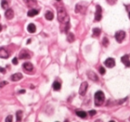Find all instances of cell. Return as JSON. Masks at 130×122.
<instances>
[{"mask_svg": "<svg viewBox=\"0 0 130 122\" xmlns=\"http://www.w3.org/2000/svg\"><path fill=\"white\" fill-rule=\"evenodd\" d=\"M107 2H108L110 5H111V6H112V5H114V4L117 2V0H107Z\"/></svg>", "mask_w": 130, "mask_h": 122, "instance_id": "cell-28", "label": "cell"}, {"mask_svg": "<svg viewBox=\"0 0 130 122\" xmlns=\"http://www.w3.org/2000/svg\"><path fill=\"white\" fill-rule=\"evenodd\" d=\"M8 1L7 0H2V2H1V6H2V8L3 9H8Z\"/></svg>", "mask_w": 130, "mask_h": 122, "instance_id": "cell-23", "label": "cell"}, {"mask_svg": "<svg viewBox=\"0 0 130 122\" xmlns=\"http://www.w3.org/2000/svg\"><path fill=\"white\" fill-rule=\"evenodd\" d=\"M6 81L2 82V83L0 84V87H3V86H5V85H6Z\"/></svg>", "mask_w": 130, "mask_h": 122, "instance_id": "cell-31", "label": "cell"}, {"mask_svg": "<svg viewBox=\"0 0 130 122\" xmlns=\"http://www.w3.org/2000/svg\"><path fill=\"white\" fill-rule=\"evenodd\" d=\"M22 78V74H21V73H15V74L12 75V77H11V79L13 81H19Z\"/></svg>", "mask_w": 130, "mask_h": 122, "instance_id": "cell-12", "label": "cell"}, {"mask_svg": "<svg viewBox=\"0 0 130 122\" xmlns=\"http://www.w3.org/2000/svg\"><path fill=\"white\" fill-rule=\"evenodd\" d=\"M99 72L101 73L102 75H103V74H105V69L103 67H100L99 68Z\"/></svg>", "mask_w": 130, "mask_h": 122, "instance_id": "cell-26", "label": "cell"}, {"mask_svg": "<svg viewBox=\"0 0 130 122\" xmlns=\"http://www.w3.org/2000/svg\"><path fill=\"white\" fill-rule=\"evenodd\" d=\"M85 11H86V6H82L79 4H78L76 6V13H85Z\"/></svg>", "mask_w": 130, "mask_h": 122, "instance_id": "cell-13", "label": "cell"}, {"mask_svg": "<svg viewBox=\"0 0 130 122\" xmlns=\"http://www.w3.org/2000/svg\"><path fill=\"white\" fill-rule=\"evenodd\" d=\"M28 31L29 33H34L36 31V26L33 23H30V24L28 25Z\"/></svg>", "mask_w": 130, "mask_h": 122, "instance_id": "cell-19", "label": "cell"}, {"mask_svg": "<svg viewBox=\"0 0 130 122\" xmlns=\"http://www.w3.org/2000/svg\"><path fill=\"white\" fill-rule=\"evenodd\" d=\"M56 1H61V0H56Z\"/></svg>", "mask_w": 130, "mask_h": 122, "instance_id": "cell-39", "label": "cell"}, {"mask_svg": "<svg viewBox=\"0 0 130 122\" xmlns=\"http://www.w3.org/2000/svg\"><path fill=\"white\" fill-rule=\"evenodd\" d=\"M95 22H99L102 20V8L100 6H96V13L95 17Z\"/></svg>", "mask_w": 130, "mask_h": 122, "instance_id": "cell-5", "label": "cell"}, {"mask_svg": "<svg viewBox=\"0 0 130 122\" xmlns=\"http://www.w3.org/2000/svg\"><path fill=\"white\" fill-rule=\"evenodd\" d=\"M25 93V90H21L20 91V94H24Z\"/></svg>", "mask_w": 130, "mask_h": 122, "instance_id": "cell-33", "label": "cell"}, {"mask_svg": "<svg viewBox=\"0 0 130 122\" xmlns=\"http://www.w3.org/2000/svg\"><path fill=\"white\" fill-rule=\"evenodd\" d=\"M125 38H126V33H125V31H123V30H119V31L115 34V38H116V40H117L119 43H121V42L125 39Z\"/></svg>", "mask_w": 130, "mask_h": 122, "instance_id": "cell-3", "label": "cell"}, {"mask_svg": "<svg viewBox=\"0 0 130 122\" xmlns=\"http://www.w3.org/2000/svg\"><path fill=\"white\" fill-rule=\"evenodd\" d=\"M57 18L58 21L62 23H67L69 22V16L67 14L65 9H63L62 7H61L58 9V13H57Z\"/></svg>", "mask_w": 130, "mask_h": 122, "instance_id": "cell-1", "label": "cell"}, {"mask_svg": "<svg viewBox=\"0 0 130 122\" xmlns=\"http://www.w3.org/2000/svg\"><path fill=\"white\" fill-rule=\"evenodd\" d=\"M129 18H130V12H129Z\"/></svg>", "mask_w": 130, "mask_h": 122, "instance_id": "cell-38", "label": "cell"}, {"mask_svg": "<svg viewBox=\"0 0 130 122\" xmlns=\"http://www.w3.org/2000/svg\"><path fill=\"white\" fill-rule=\"evenodd\" d=\"M105 99L104 94L102 91H97L95 94V103L96 106H100L101 104L103 103Z\"/></svg>", "mask_w": 130, "mask_h": 122, "instance_id": "cell-2", "label": "cell"}, {"mask_svg": "<svg viewBox=\"0 0 130 122\" xmlns=\"http://www.w3.org/2000/svg\"><path fill=\"white\" fill-rule=\"evenodd\" d=\"M76 114L79 118H82V119H86V112L84 111V110H76Z\"/></svg>", "mask_w": 130, "mask_h": 122, "instance_id": "cell-16", "label": "cell"}, {"mask_svg": "<svg viewBox=\"0 0 130 122\" xmlns=\"http://www.w3.org/2000/svg\"><path fill=\"white\" fill-rule=\"evenodd\" d=\"M67 39H68V41H69L70 43L73 42V41L75 40V36H74V34H72V33H68Z\"/></svg>", "mask_w": 130, "mask_h": 122, "instance_id": "cell-22", "label": "cell"}, {"mask_svg": "<svg viewBox=\"0 0 130 122\" xmlns=\"http://www.w3.org/2000/svg\"><path fill=\"white\" fill-rule=\"evenodd\" d=\"M102 45L104 46H108L109 45V40L107 38H103V39H102Z\"/></svg>", "mask_w": 130, "mask_h": 122, "instance_id": "cell-25", "label": "cell"}, {"mask_svg": "<svg viewBox=\"0 0 130 122\" xmlns=\"http://www.w3.org/2000/svg\"><path fill=\"white\" fill-rule=\"evenodd\" d=\"M23 69L26 72H31L33 70V65L30 63H25L23 64Z\"/></svg>", "mask_w": 130, "mask_h": 122, "instance_id": "cell-10", "label": "cell"}, {"mask_svg": "<svg viewBox=\"0 0 130 122\" xmlns=\"http://www.w3.org/2000/svg\"><path fill=\"white\" fill-rule=\"evenodd\" d=\"M10 56V53L8 51H6L5 48H0V57L1 58H4V59H6Z\"/></svg>", "mask_w": 130, "mask_h": 122, "instance_id": "cell-8", "label": "cell"}, {"mask_svg": "<svg viewBox=\"0 0 130 122\" xmlns=\"http://www.w3.org/2000/svg\"><path fill=\"white\" fill-rule=\"evenodd\" d=\"M16 117H17V121L20 122L21 121V119L22 118V110H18L17 112H16Z\"/></svg>", "mask_w": 130, "mask_h": 122, "instance_id": "cell-24", "label": "cell"}, {"mask_svg": "<svg viewBox=\"0 0 130 122\" xmlns=\"http://www.w3.org/2000/svg\"><path fill=\"white\" fill-rule=\"evenodd\" d=\"M110 122H115V121H113V120H111V121H110Z\"/></svg>", "mask_w": 130, "mask_h": 122, "instance_id": "cell-37", "label": "cell"}, {"mask_svg": "<svg viewBox=\"0 0 130 122\" xmlns=\"http://www.w3.org/2000/svg\"><path fill=\"white\" fill-rule=\"evenodd\" d=\"M0 71L3 72V73H5V72H6V70H5V69H3V68H0Z\"/></svg>", "mask_w": 130, "mask_h": 122, "instance_id": "cell-32", "label": "cell"}, {"mask_svg": "<svg viewBox=\"0 0 130 122\" xmlns=\"http://www.w3.org/2000/svg\"><path fill=\"white\" fill-rule=\"evenodd\" d=\"M37 14H38V11L36 9H30L28 12V16L29 17H33V16L37 15Z\"/></svg>", "mask_w": 130, "mask_h": 122, "instance_id": "cell-18", "label": "cell"}, {"mask_svg": "<svg viewBox=\"0 0 130 122\" xmlns=\"http://www.w3.org/2000/svg\"><path fill=\"white\" fill-rule=\"evenodd\" d=\"M45 19L48 20V21H51V20L54 19V13H52L51 11H48V12H46V13H45Z\"/></svg>", "mask_w": 130, "mask_h": 122, "instance_id": "cell-20", "label": "cell"}, {"mask_svg": "<svg viewBox=\"0 0 130 122\" xmlns=\"http://www.w3.org/2000/svg\"><path fill=\"white\" fill-rule=\"evenodd\" d=\"M2 30V26H1V24H0V31Z\"/></svg>", "mask_w": 130, "mask_h": 122, "instance_id": "cell-36", "label": "cell"}, {"mask_svg": "<svg viewBox=\"0 0 130 122\" xmlns=\"http://www.w3.org/2000/svg\"><path fill=\"white\" fill-rule=\"evenodd\" d=\"M30 41H31V40H30V39H29V40L27 41V44H29V43H30Z\"/></svg>", "mask_w": 130, "mask_h": 122, "instance_id": "cell-34", "label": "cell"}, {"mask_svg": "<svg viewBox=\"0 0 130 122\" xmlns=\"http://www.w3.org/2000/svg\"><path fill=\"white\" fill-rule=\"evenodd\" d=\"M101 34V29L98 28H95L93 29V37H98Z\"/></svg>", "mask_w": 130, "mask_h": 122, "instance_id": "cell-21", "label": "cell"}, {"mask_svg": "<svg viewBox=\"0 0 130 122\" xmlns=\"http://www.w3.org/2000/svg\"><path fill=\"white\" fill-rule=\"evenodd\" d=\"M23 1L25 2V4L28 6H30V7H33L38 5V3H37L36 0H23Z\"/></svg>", "mask_w": 130, "mask_h": 122, "instance_id": "cell-15", "label": "cell"}, {"mask_svg": "<svg viewBox=\"0 0 130 122\" xmlns=\"http://www.w3.org/2000/svg\"><path fill=\"white\" fill-rule=\"evenodd\" d=\"M6 122H13V117L10 115L8 117H6Z\"/></svg>", "mask_w": 130, "mask_h": 122, "instance_id": "cell-27", "label": "cell"}, {"mask_svg": "<svg viewBox=\"0 0 130 122\" xmlns=\"http://www.w3.org/2000/svg\"><path fill=\"white\" fill-rule=\"evenodd\" d=\"M95 122H102V121L101 119H98V120H96V121H95Z\"/></svg>", "mask_w": 130, "mask_h": 122, "instance_id": "cell-35", "label": "cell"}, {"mask_svg": "<svg viewBox=\"0 0 130 122\" xmlns=\"http://www.w3.org/2000/svg\"><path fill=\"white\" fill-rule=\"evenodd\" d=\"M87 76H88V78L91 79V80H94V81H97L98 80V78H97V76L95 74V72L93 71H88L87 72Z\"/></svg>", "mask_w": 130, "mask_h": 122, "instance_id": "cell-14", "label": "cell"}, {"mask_svg": "<svg viewBox=\"0 0 130 122\" xmlns=\"http://www.w3.org/2000/svg\"><path fill=\"white\" fill-rule=\"evenodd\" d=\"M89 114H90V116H94L96 114V111H95V110H90L89 111Z\"/></svg>", "mask_w": 130, "mask_h": 122, "instance_id": "cell-29", "label": "cell"}, {"mask_svg": "<svg viewBox=\"0 0 130 122\" xmlns=\"http://www.w3.org/2000/svg\"><path fill=\"white\" fill-rule=\"evenodd\" d=\"M87 87H88V84H87L86 82H83L82 84H81V86H80L79 91L80 95H85V94H86Z\"/></svg>", "mask_w": 130, "mask_h": 122, "instance_id": "cell-4", "label": "cell"}, {"mask_svg": "<svg viewBox=\"0 0 130 122\" xmlns=\"http://www.w3.org/2000/svg\"><path fill=\"white\" fill-rule=\"evenodd\" d=\"M104 64L108 68H113L115 66V60L113 58H108L104 62Z\"/></svg>", "mask_w": 130, "mask_h": 122, "instance_id": "cell-7", "label": "cell"}, {"mask_svg": "<svg viewBox=\"0 0 130 122\" xmlns=\"http://www.w3.org/2000/svg\"><path fill=\"white\" fill-rule=\"evenodd\" d=\"M62 87V85L59 81H54V84H53V88H54L55 91H59Z\"/></svg>", "mask_w": 130, "mask_h": 122, "instance_id": "cell-17", "label": "cell"}, {"mask_svg": "<svg viewBox=\"0 0 130 122\" xmlns=\"http://www.w3.org/2000/svg\"><path fill=\"white\" fill-rule=\"evenodd\" d=\"M5 15H6V18L8 20H11L13 18V16H14V13H13V9H7L6 13H5Z\"/></svg>", "mask_w": 130, "mask_h": 122, "instance_id": "cell-11", "label": "cell"}, {"mask_svg": "<svg viewBox=\"0 0 130 122\" xmlns=\"http://www.w3.org/2000/svg\"><path fill=\"white\" fill-rule=\"evenodd\" d=\"M19 57L21 59H29V58H30V53L27 50H22L20 53Z\"/></svg>", "mask_w": 130, "mask_h": 122, "instance_id": "cell-6", "label": "cell"}, {"mask_svg": "<svg viewBox=\"0 0 130 122\" xmlns=\"http://www.w3.org/2000/svg\"><path fill=\"white\" fill-rule=\"evenodd\" d=\"M13 64H14V65L18 64V59L17 58H13Z\"/></svg>", "mask_w": 130, "mask_h": 122, "instance_id": "cell-30", "label": "cell"}, {"mask_svg": "<svg viewBox=\"0 0 130 122\" xmlns=\"http://www.w3.org/2000/svg\"><path fill=\"white\" fill-rule=\"evenodd\" d=\"M121 62L125 64L126 67H130V60H129V55H124V56L121 57Z\"/></svg>", "mask_w": 130, "mask_h": 122, "instance_id": "cell-9", "label": "cell"}]
</instances>
